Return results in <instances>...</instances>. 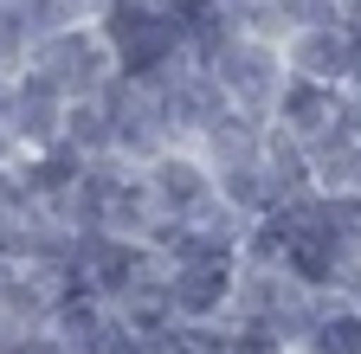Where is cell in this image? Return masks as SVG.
Listing matches in <instances>:
<instances>
[{"mask_svg": "<svg viewBox=\"0 0 361 354\" xmlns=\"http://www.w3.org/2000/svg\"><path fill=\"white\" fill-rule=\"evenodd\" d=\"M39 206H32V194H26V181H20V161H7L0 167V226L7 219H32Z\"/></svg>", "mask_w": 361, "mask_h": 354, "instance_id": "cell-15", "label": "cell"}, {"mask_svg": "<svg viewBox=\"0 0 361 354\" xmlns=\"http://www.w3.org/2000/svg\"><path fill=\"white\" fill-rule=\"evenodd\" d=\"M284 7V32H310V26H342L348 0H278Z\"/></svg>", "mask_w": 361, "mask_h": 354, "instance_id": "cell-14", "label": "cell"}, {"mask_svg": "<svg viewBox=\"0 0 361 354\" xmlns=\"http://www.w3.org/2000/svg\"><path fill=\"white\" fill-rule=\"evenodd\" d=\"M59 142H65L78 161H104V155H116V122H110V110H104L97 97H90V103H65Z\"/></svg>", "mask_w": 361, "mask_h": 354, "instance_id": "cell-12", "label": "cell"}, {"mask_svg": "<svg viewBox=\"0 0 361 354\" xmlns=\"http://www.w3.org/2000/svg\"><path fill=\"white\" fill-rule=\"evenodd\" d=\"M32 20L20 13V0H0V71L7 77H20L26 71V58H32Z\"/></svg>", "mask_w": 361, "mask_h": 354, "instance_id": "cell-13", "label": "cell"}, {"mask_svg": "<svg viewBox=\"0 0 361 354\" xmlns=\"http://www.w3.org/2000/svg\"><path fill=\"white\" fill-rule=\"evenodd\" d=\"M26 71L45 77L65 103H90V97H104V84L116 77V58H110V46H104L97 26H71V32L39 39L32 58H26Z\"/></svg>", "mask_w": 361, "mask_h": 354, "instance_id": "cell-2", "label": "cell"}, {"mask_svg": "<svg viewBox=\"0 0 361 354\" xmlns=\"http://www.w3.org/2000/svg\"><path fill=\"white\" fill-rule=\"evenodd\" d=\"M297 354H361V309L348 296H323V309H316V322H310Z\"/></svg>", "mask_w": 361, "mask_h": 354, "instance_id": "cell-11", "label": "cell"}, {"mask_svg": "<svg viewBox=\"0 0 361 354\" xmlns=\"http://www.w3.org/2000/svg\"><path fill=\"white\" fill-rule=\"evenodd\" d=\"M13 97H20V77H7V71H0V129L13 122Z\"/></svg>", "mask_w": 361, "mask_h": 354, "instance_id": "cell-17", "label": "cell"}, {"mask_svg": "<svg viewBox=\"0 0 361 354\" xmlns=\"http://www.w3.org/2000/svg\"><path fill=\"white\" fill-rule=\"evenodd\" d=\"M59 129H65V97L45 77L20 71V97H13V122H7L13 148L20 155H45V148H59Z\"/></svg>", "mask_w": 361, "mask_h": 354, "instance_id": "cell-9", "label": "cell"}, {"mask_svg": "<svg viewBox=\"0 0 361 354\" xmlns=\"http://www.w3.org/2000/svg\"><path fill=\"white\" fill-rule=\"evenodd\" d=\"M142 187H149V206L155 219H200L219 194H213V167L194 155V148H161L149 167H142Z\"/></svg>", "mask_w": 361, "mask_h": 354, "instance_id": "cell-6", "label": "cell"}, {"mask_svg": "<svg viewBox=\"0 0 361 354\" xmlns=\"http://www.w3.org/2000/svg\"><path fill=\"white\" fill-rule=\"evenodd\" d=\"M97 32H104V46L116 58V77H129V84H149L180 58V39L161 20L155 0H110L97 13Z\"/></svg>", "mask_w": 361, "mask_h": 354, "instance_id": "cell-1", "label": "cell"}, {"mask_svg": "<svg viewBox=\"0 0 361 354\" xmlns=\"http://www.w3.org/2000/svg\"><path fill=\"white\" fill-rule=\"evenodd\" d=\"M149 91V103L161 110V122H168V136L180 142V148H194L207 129L226 116V97H219V84L200 71V65H188V58H174L161 77H149L142 84Z\"/></svg>", "mask_w": 361, "mask_h": 354, "instance_id": "cell-4", "label": "cell"}, {"mask_svg": "<svg viewBox=\"0 0 361 354\" xmlns=\"http://www.w3.org/2000/svg\"><path fill=\"white\" fill-rule=\"evenodd\" d=\"M233 277H239V264H188V271H161L174 322H219L226 303H233Z\"/></svg>", "mask_w": 361, "mask_h": 354, "instance_id": "cell-8", "label": "cell"}, {"mask_svg": "<svg viewBox=\"0 0 361 354\" xmlns=\"http://www.w3.org/2000/svg\"><path fill=\"white\" fill-rule=\"evenodd\" d=\"M355 309H361V296H355Z\"/></svg>", "mask_w": 361, "mask_h": 354, "instance_id": "cell-18", "label": "cell"}, {"mask_svg": "<svg viewBox=\"0 0 361 354\" xmlns=\"http://www.w3.org/2000/svg\"><path fill=\"white\" fill-rule=\"evenodd\" d=\"M348 116V91H329V84H310V77H290L284 71V91L271 103V129H284L290 142H323L329 129Z\"/></svg>", "mask_w": 361, "mask_h": 354, "instance_id": "cell-7", "label": "cell"}, {"mask_svg": "<svg viewBox=\"0 0 361 354\" xmlns=\"http://www.w3.org/2000/svg\"><path fill=\"white\" fill-rule=\"evenodd\" d=\"M284 71L310 77V84H329V91H348V39L342 26H310V32H284Z\"/></svg>", "mask_w": 361, "mask_h": 354, "instance_id": "cell-10", "label": "cell"}, {"mask_svg": "<svg viewBox=\"0 0 361 354\" xmlns=\"http://www.w3.org/2000/svg\"><path fill=\"white\" fill-rule=\"evenodd\" d=\"M20 354H71V348H65L52 329H39V335H26V348H20Z\"/></svg>", "mask_w": 361, "mask_h": 354, "instance_id": "cell-16", "label": "cell"}, {"mask_svg": "<svg viewBox=\"0 0 361 354\" xmlns=\"http://www.w3.org/2000/svg\"><path fill=\"white\" fill-rule=\"evenodd\" d=\"M207 77L219 84L226 110L264 116V122H271V103H278V91H284V52L271 46V39H245V32H233V39L219 46V58L207 65Z\"/></svg>", "mask_w": 361, "mask_h": 354, "instance_id": "cell-3", "label": "cell"}, {"mask_svg": "<svg viewBox=\"0 0 361 354\" xmlns=\"http://www.w3.org/2000/svg\"><path fill=\"white\" fill-rule=\"evenodd\" d=\"M161 264H155V251L142 245V239H110V232H90L84 245H78V284H84V296H97L104 309L110 303H123L142 277H155Z\"/></svg>", "mask_w": 361, "mask_h": 354, "instance_id": "cell-5", "label": "cell"}]
</instances>
